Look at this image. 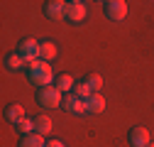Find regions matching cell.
<instances>
[{
  "instance_id": "obj_6",
  "label": "cell",
  "mask_w": 154,
  "mask_h": 147,
  "mask_svg": "<svg viewBox=\"0 0 154 147\" xmlns=\"http://www.w3.org/2000/svg\"><path fill=\"white\" fill-rule=\"evenodd\" d=\"M61 108L66 110V113H71V115H81V113H88V108H86V101H81L79 96H73V93H69V96L64 98Z\"/></svg>"
},
{
  "instance_id": "obj_15",
  "label": "cell",
  "mask_w": 154,
  "mask_h": 147,
  "mask_svg": "<svg viewBox=\"0 0 154 147\" xmlns=\"http://www.w3.org/2000/svg\"><path fill=\"white\" fill-rule=\"evenodd\" d=\"M71 93H73V96H79L81 101H88V98L93 96V91H91V86H88L86 81H76V86H73Z\"/></svg>"
},
{
  "instance_id": "obj_7",
  "label": "cell",
  "mask_w": 154,
  "mask_h": 147,
  "mask_svg": "<svg viewBox=\"0 0 154 147\" xmlns=\"http://www.w3.org/2000/svg\"><path fill=\"white\" fill-rule=\"evenodd\" d=\"M66 20L83 22L86 20V3H81V0H71V3H66Z\"/></svg>"
},
{
  "instance_id": "obj_3",
  "label": "cell",
  "mask_w": 154,
  "mask_h": 147,
  "mask_svg": "<svg viewBox=\"0 0 154 147\" xmlns=\"http://www.w3.org/2000/svg\"><path fill=\"white\" fill-rule=\"evenodd\" d=\"M39 47H42V42L32 39V37H25V39L17 44V54L25 59V64H32V61L39 59Z\"/></svg>"
},
{
  "instance_id": "obj_11",
  "label": "cell",
  "mask_w": 154,
  "mask_h": 147,
  "mask_svg": "<svg viewBox=\"0 0 154 147\" xmlns=\"http://www.w3.org/2000/svg\"><path fill=\"white\" fill-rule=\"evenodd\" d=\"M86 108H88V113H103V110H105V98L100 93H93L86 101Z\"/></svg>"
},
{
  "instance_id": "obj_5",
  "label": "cell",
  "mask_w": 154,
  "mask_h": 147,
  "mask_svg": "<svg viewBox=\"0 0 154 147\" xmlns=\"http://www.w3.org/2000/svg\"><path fill=\"white\" fill-rule=\"evenodd\" d=\"M127 142H130L132 147H147V145L152 142L149 130H147V127H142V125L130 127V133H127Z\"/></svg>"
},
{
  "instance_id": "obj_14",
  "label": "cell",
  "mask_w": 154,
  "mask_h": 147,
  "mask_svg": "<svg viewBox=\"0 0 154 147\" xmlns=\"http://www.w3.org/2000/svg\"><path fill=\"white\" fill-rule=\"evenodd\" d=\"M54 86H56V88H59L61 93H64V91H73L76 81H73V79L69 76V74H59V76L54 79Z\"/></svg>"
},
{
  "instance_id": "obj_19",
  "label": "cell",
  "mask_w": 154,
  "mask_h": 147,
  "mask_svg": "<svg viewBox=\"0 0 154 147\" xmlns=\"http://www.w3.org/2000/svg\"><path fill=\"white\" fill-rule=\"evenodd\" d=\"M47 147H66V145H64L61 140H49V142H47Z\"/></svg>"
},
{
  "instance_id": "obj_2",
  "label": "cell",
  "mask_w": 154,
  "mask_h": 147,
  "mask_svg": "<svg viewBox=\"0 0 154 147\" xmlns=\"http://www.w3.org/2000/svg\"><path fill=\"white\" fill-rule=\"evenodd\" d=\"M37 103L44 105V108H59V105L64 103L61 91L56 88V86H44V88L37 91Z\"/></svg>"
},
{
  "instance_id": "obj_18",
  "label": "cell",
  "mask_w": 154,
  "mask_h": 147,
  "mask_svg": "<svg viewBox=\"0 0 154 147\" xmlns=\"http://www.w3.org/2000/svg\"><path fill=\"white\" fill-rule=\"evenodd\" d=\"M17 130H20L22 135H29V133H34V120H29V118H22L20 123H17Z\"/></svg>"
},
{
  "instance_id": "obj_8",
  "label": "cell",
  "mask_w": 154,
  "mask_h": 147,
  "mask_svg": "<svg viewBox=\"0 0 154 147\" xmlns=\"http://www.w3.org/2000/svg\"><path fill=\"white\" fill-rule=\"evenodd\" d=\"M44 15L49 20H61V17H66V3L64 0H49V3H44Z\"/></svg>"
},
{
  "instance_id": "obj_13",
  "label": "cell",
  "mask_w": 154,
  "mask_h": 147,
  "mask_svg": "<svg viewBox=\"0 0 154 147\" xmlns=\"http://www.w3.org/2000/svg\"><path fill=\"white\" fill-rule=\"evenodd\" d=\"M5 118L10 120V123H20L22 118H25V110H22V105L20 103H12V105H8V110H5Z\"/></svg>"
},
{
  "instance_id": "obj_20",
  "label": "cell",
  "mask_w": 154,
  "mask_h": 147,
  "mask_svg": "<svg viewBox=\"0 0 154 147\" xmlns=\"http://www.w3.org/2000/svg\"><path fill=\"white\" fill-rule=\"evenodd\" d=\"M147 147H154V142H149V145H147Z\"/></svg>"
},
{
  "instance_id": "obj_17",
  "label": "cell",
  "mask_w": 154,
  "mask_h": 147,
  "mask_svg": "<svg viewBox=\"0 0 154 147\" xmlns=\"http://www.w3.org/2000/svg\"><path fill=\"white\" fill-rule=\"evenodd\" d=\"M83 81L91 86V91H93V93H98V91L103 88V76H100V74H88Z\"/></svg>"
},
{
  "instance_id": "obj_1",
  "label": "cell",
  "mask_w": 154,
  "mask_h": 147,
  "mask_svg": "<svg viewBox=\"0 0 154 147\" xmlns=\"http://www.w3.org/2000/svg\"><path fill=\"white\" fill-rule=\"evenodd\" d=\"M27 76H29V81H32L37 88H44V86H49V83L54 81V71H51V66H49L47 61L37 59V61L27 64Z\"/></svg>"
},
{
  "instance_id": "obj_4",
  "label": "cell",
  "mask_w": 154,
  "mask_h": 147,
  "mask_svg": "<svg viewBox=\"0 0 154 147\" xmlns=\"http://www.w3.org/2000/svg\"><path fill=\"white\" fill-rule=\"evenodd\" d=\"M103 10H105L108 20H115V22H120V20L127 17V3H125V0H105Z\"/></svg>"
},
{
  "instance_id": "obj_16",
  "label": "cell",
  "mask_w": 154,
  "mask_h": 147,
  "mask_svg": "<svg viewBox=\"0 0 154 147\" xmlns=\"http://www.w3.org/2000/svg\"><path fill=\"white\" fill-rule=\"evenodd\" d=\"M5 66H8V69H12V71H17V69H22V66H25V59H22L17 52H12V54H8Z\"/></svg>"
},
{
  "instance_id": "obj_9",
  "label": "cell",
  "mask_w": 154,
  "mask_h": 147,
  "mask_svg": "<svg viewBox=\"0 0 154 147\" xmlns=\"http://www.w3.org/2000/svg\"><path fill=\"white\" fill-rule=\"evenodd\" d=\"M51 130H54V120H51L49 115H37V118H34V133H37V135L44 137V135H49Z\"/></svg>"
},
{
  "instance_id": "obj_10",
  "label": "cell",
  "mask_w": 154,
  "mask_h": 147,
  "mask_svg": "<svg viewBox=\"0 0 154 147\" xmlns=\"http://www.w3.org/2000/svg\"><path fill=\"white\" fill-rule=\"evenodd\" d=\"M56 54H59V49H56V42H51V39H47V42H42V47H39V59L42 61H51V59H56Z\"/></svg>"
},
{
  "instance_id": "obj_12",
  "label": "cell",
  "mask_w": 154,
  "mask_h": 147,
  "mask_svg": "<svg viewBox=\"0 0 154 147\" xmlns=\"http://www.w3.org/2000/svg\"><path fill=\"white\" fill-rule=\"evenodd\" d=\"M20 147H47V142H44V137H42V135L29 133V135H22Z\"/></svg>"
}]
</instances>
